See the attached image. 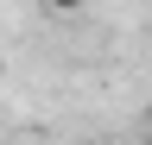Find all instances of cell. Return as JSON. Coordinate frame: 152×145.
Wrapping results in <instances>:
<instances>
[{"label":"cell","mask_w":152,"mask_h":145,"mask_svg":"<svg viewBox=\"0 0 152 145\" xmlns=\"http://www.w3.org/2000/svg\"><path fill=\"white\" fill-rule=\"evenodd\" d=\"M45 6H51V13H83L89 0H45Z\"/></svg>","instance_id":"cell-1"}]
</instances>
